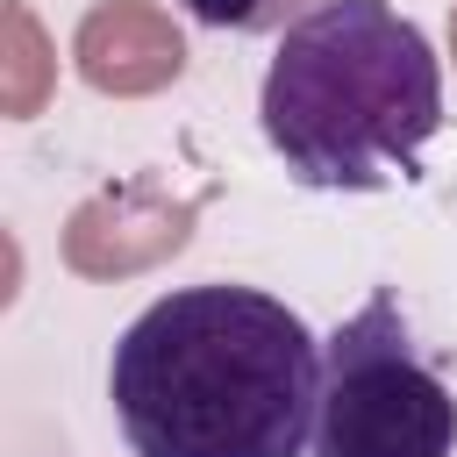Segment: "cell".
I'll list each match as a JSON object with an SVG mask.
<instances>
[{"instance_id": "1", "label": "cell", "mask_w": 457, "mask_h": 457, "mask_svg": "<svg viewBox=\"0 0 457 457\" xmlns=\"http://www.w3.org/2000/svg\"><path fill=\"white\" fill-rule=\"evenodd\" d=\"M107 400L136 457H307L321 336L278 293L179 286L121 328Z\"/></svg>"}, {"instance_id": "2", "label": "cell", "mask_w": 457, "mask_h": 457, "mask_svg": "<svg viewBox=\"0 0 457 457\" xmlns=\"http://www.w3.org/2000/svg\"><path fill=\"white\" fill-rule=\"evenodd\" d=\"M257 121L307 193L407 186L443 129V57L393 0H321L278 36Z\"/></svg>"}, {"instance_id": "3", "label": "cell", "mask_w": 457, "mask_h": 457, "mask_svg": "<svg viewBox=\"0 0 457 457\" xmlns=\"http://www.w3.org/2000/svg\"><path fill=\"white\" fill-rule=\"evenodd\" d=\"M307 457H457V393L378 286L321 336V414Z\"/></svg>"}, {"instance_id": "4", "label": "cell", "mask_w": 457, "mask_h": 457, "mask_svg": "<svg viewBox=\"0 0 457 457\" xmlns=\"http://www.w3.org/2000/svg\"><path fill=\"white\" fill-rule=\"evenodd\" d=\"M314 7L321 0H186V14L200 29H236V36H286Z\"/></svg>"}]
</instances>
